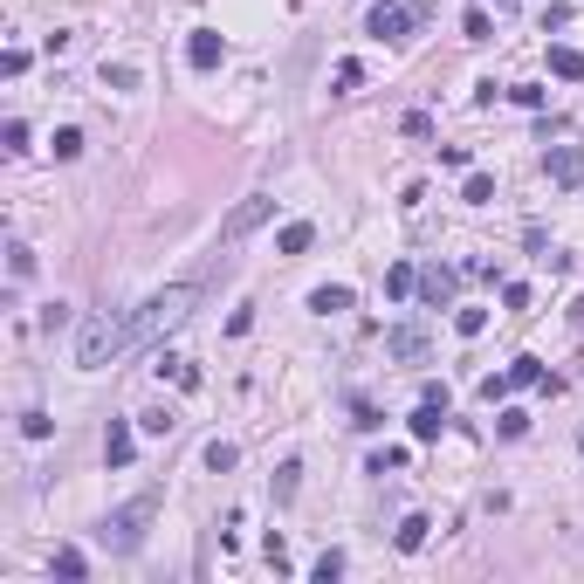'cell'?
<instances>
[{
	"instance_id": "cell-1",
	"label": "cell",
	"mask_w": 584,
	"mask_h": 584,
	"mask_svg": "<svg viewBox=\"0 0 584 584\" xmlns=\"http://www.w3.org/2000/svg\"><path fill=\"white\" fill-rule=\"evenodd\" d=\"M131 344H138L131 309H96V317L76 330V365H83V371H104V365H117Z\"/></svg>"
},
{
	"instance_id": "cell-2",
	"label": "cell",
	"mask_w": 584,
	"mask_h": 584,
	"mask_svg": "<svg viewBox=\"0 0 584 584\" xmlns=\"http://www.w3.org/2000/svg\"><path fill=\"white\" fill-rule=\"evenodd\" d=\"M200 309V282H172V289H158L152 303H138L131 309V323H138V344H158V337H172L186 317Z\"/></svg>"
},
{
	"instance_id": "cell-3",
	"label": "cell",
	"mask_w": 584,
	"mask_h": 584,
	"mask_svg": "<svg viewBox=\"0 0 584 584\" xmlns=\"http://www.w3.org/2000/svg\"><path fill=\"white\" fill-rule=\"evenodd\" d=\"M152 516H158V488H145V495H131L124 508H110L96 537H104V543H110L117 557H131V550L145 543V523H152Z\"/></svg>"
},
{
	"instance_id": "cell-4",
	"label": "cell",
	"mask_w": 584,
	"mask_h": 584,
	"mask_svg": "<svg viewBox=\"0 0 584 584\" xmlns=\"http://www.w3.org/2000/svg\"><path fill=\"white\" fill-rule=\"evenodd\" d=\"M268 220H276V200H268V193H255V200H241V206H234L227 220H220V247H241L247 234H255V227H268Z\"/></svg>"
},
{
	"instance_id": "cell-5",
	"label": "cell",
	"mask_w": 584,
	"mask_h": 584,
	"mask_svg": "<svg viewBox=\"0 0 584 584\" xmlns=\"http://www.w3.org/2000/svg\"><path fill=\"white\" fill-rule=\"evenodd\" d=\"M365 28L378 35V42H406V35H413V7H399V0H378V7L365 15Z\"/></svg>"
},
{
	"instance_id": "cell-6",
	"label": "cell",
	"mask_w": 584,
	"mask_h": 584,
	"mask_svg": "<svg viewBox=\"0 0 584 584\" xmlns=\"http://www.w3.org/2000/svg\"><path fill=\"white\" fill-rule=\"evenodd\" d=\"M543 172H550V186L578 193V186H584V152H578V145H550V152H543Z\"/></svg>"
},
{
	"instance_id": "cell-7",
	"label": "cell",
	"mask_w": 584,
	"mask_h": 584,
	"mask_svg": "<svg viewBox=\"0 0 584 584\" xmlns=\"http://www.w3.org/2000/svg\"><path fill=\"white\" fill-rule=\"evenodd\" d=\"M419 303H427V309H440V303H454V268H440V262H427V268H419Z\"/></svg>"
},
{
	"instance_id": "cell-8",
	"label": "cell",
	"mask_w": 584,
	"mask_h": 584,
	"mask_svg": "<svg viewBox=\"0 0 584 584\" xmlns=\"http://www.w3.org/2000/svg\"><path fill=\"white\" fill-rule=\"evenodd\" d=\"M131 454H138L131 419H110V427H104V461H110V468H131Z\"/></svg>"
},
{
	"instance_id": "cell-9",
	"label": "cell",
	"mask_w": 584,
	"mask_h": 584,
	"mask_svg": "<svg viewBox=\"0 0 584 584\" xmlns=\"http://www.w3.org/2000/svg\"><path fill=\"white\" fill-rule=\"evenodd\" d=\"M186 62H193V69H220V62H227V42H220L214 28H193V42H186Z\"/></svg>"
},
{
	"instance_id": "cell-10",
	"label": "cell",
	"mask_w": 584,
	"mask_h": 584,
	"mask_svg": "<svg viewBox=\"0 0 584 584\" xmlns=\"http://www.w3.org/2000/svg\"><path fill=\"white\" fill-rule=\"evenodd\" d=\"M385 351L419 365V357H427V330H419V323H399V330H385Z\"/></svg>"
},
{
	"instance_id": "cell-11",
	"label": "cell",
	"mask_w": 584,
	"mask_h": 584,
	"mask_svg": "<svg viewBox=\"0 0 584 584\" xmlns=\"http://www.w3.org/2000/svg\"><path fill=\"white\" fill-rule=\"evenodd\" d=\"M447 433V406H433V399H419V413H413V440L427 447V440H440Z\"/></svg>"
},
{
	"instance_id": "cell-12",
	"label": "cell",
	"mask_w": 584,
	"mask_h": 584,
	"mask_svg": "<svg viewBox=\"0 0 584 584\" xmlns=\"http://www.w3.org/2000/svg\"><path fill=\"white\" fill-rule=\"evenodd\" d=\"M351 303H357V296L344 289V282H323V289L309 296V309H317V317H337V309H351Z\"/></svg>"
},
{
	"instance_id": "cell-13",
	"label": "cell",
	"mask_w": 584,
	"mask_h": 584,
	"mask_svg": "<svg viewBox=\"0 0 584 584\" xmlns=\"http://www.w3.org/2000/svg\"><path fill=\"white\" fill-rule=\"evenodd\" d=\"M427 537H433V523H427V516H406V523L392 529V543H399L406 557H413V550H427Z\"/></svg>"
},
{
	"instance_id": "cell-14",
	"label": "cell",
	"mask_w": 584,
	"mask_h": 584,
	"mask_svg": "<svg viewBox=\"0 0 584 584\" xmlns=\"http://www.w3.org/2000/svg\"><path fill=\"white\" fill-rule=\"evenodd\" d=\"M550 76L584 83V48H564V42H557V48H550Z\"/></svg>"
},
{
	"instance_id": "cell-15",
	"label": "cell",
	"mask_w": 584,
	"mask_h": 584,
	"mask_svg": "<svg viewBox=\"0 0 584 584\" xmlns=\"http://www.w3.org/2000/svg\"><path fill=\"white\" fill-rule=\"evenodd\" d=\"M158 378H172V385H179V392H200V371H193V365H186V357H158Z\"/></svg>"
},
{
	"instance_id": "cell-16",
	"label": "cell",
	"mask_w": 584,
	"mask_h": 584,
	"mask_svg": "<svg viewBox=\"0 0 584 584\" xmlns=\"http://www.w3.org/2000/svg\"><path fill=\"white\" fill-rule=\"evenodd\" d=\"M309 241H317V227H309V220H289V227L276 234V247H282V255H309Z\"/></svg>"
},
{
	"instance_id": "cell-17",
	"label": "cell",
	"mask_w": 584,
	"mask_h": 584,
	"mask_svg": "<svg viewBox=\"0 0 584 584\" xmlns=\"http://www.w3.org/2000/svg\"><path fill=\"white\" fill-rule=\"evenodd\" d=\"M48 570H55L62 584H83V578H90V564H83V550H69V543H62V550H55V564H48Z\"/></svg>"
},
{
	"instance_id": "cell-18",
	"label": "cell",
	"mask_w": 584,
	"mask_h": 584,
	"mask_svg": "<svg viewBox=\"0 0 584 584\" xmlns=\"http://www.w3.org/2000/svg\"><path fill=\"white\" fill-rule=\"evenodd\" d=\"M461 200L468 206H488L495 200V179H488V172H468V179H461Z\"/></svg>"
},
{
	"instance_id": "cell-19",
	"label": "cell",
	"mask_w": 584,
	"mask_h": 584,
	"mask_svg": "<svg viewBox=\"0 0 584 584\" xmlns=\"http://www.w3.org/2000/svg\"><path fill=\"white\" fill-rule=\"evenodd\" d=\"M7 276H15V282L35 276V247H28V241H7Z\"/></svg>"
},
{
	"instance_id": "cell-20",
	"label": "cell",
	"mask_w": 584,
	"mask_h": 584,
	"mask_svg": "<svg viewBox=\"0 0 584 584\" xmlns=\"http://www.w3.org/2000/svg\"><path fill=\"white\" fill-rule=\"evenodd\" d=\"M413 289H419V268H406V262L385 268V296H413Z\"/></svg>"
},
{
	"instance_id": "cell-21",
	"label": "cell",
	"mask_w": 584,
	"mask_h": 584,
	"mask_svg": "<svg viewBox=\"0 0 584 584\" xmlns=\"http://www.w3.org/2000/svg\"><path fill=\"white\" fill-rule=\"evenodd\" d=\"M296 488H303V461H282L276 468V502H296Z\"/></svg>"
},
{
	"instance_id": "cell-22",
	"label": "cell",
	"mask_w": 584,
	"mask_h": 584,
	"mask_svg": "<svg viewBox=\"0 0 584 584\" xmlns=\"http://www.w3.org/2000/svg\"><path fill=\"white\" fill-rule=\"evenodd\" d=\"M234 461H241V447H234V440H206V468H214V475H227Z\"/></svg>"
},
{
	"instance_id": "cell-23",
	"label": "cell",
	"mask_w": 584,
	"mask_h": 584,
	"mask_svg": "<svg viewBox=\"0 0 584 584\" xmlns=\"http://www.w3.org/2000/svg\"><path fill=\"white\" fill-rule=\"evenodd\" d=\"M461 35H468V42H488V35H495L488 7H468V15H461Z\"/></svg>"
},
{
	"instance_id": "cell-24",
	"label": "cell",
	"mask_w": 584,
	"mask_h": 584,
	"mask_svg": "<svg viewBox=\"0 0 584 584\" xmlns=\"http://www.w3.org/2000/svg\"><path fill=\"white\" fill-rule=\"evenodd\" d=\"M508 378H516V392H523V385H557V378H543L537 357H516V365H508Z\"/></svg>"
},
{
	"instance_id": "cell-25",
	"label": "cell",
	"mask_w": 584,
	"mask_h": 584,
	"mask_svg": "<svg viewBox=\"0 0 584 584\" xmlns=\"http://www.w3.org/2000/svg\"><path fill=\"white\" fill-rule=\"evenodd\" d=\"M309 578H317V584H337L344 578V550H323L317 564H309Z\"/></svg>"
},
{
	"instance_id": "cell-26",
	"label": "cell",
	"mask_w": 584,
	"mask_h": 584,
	"mask_svg": "<svg viewBox=\"0 0 584 584\" xmlns=\"http://www.w3.org/2000/svg\"><path fill=\"white\" fill-rule=\"evenodd\" d=\"M48 145H55V158H83V131H76V124H62Z\"/></svg>"
},
{
	"instance_id": "cell-27",
	"label": "cell",
	"mask_w": 584,
	"mask_h": 584,
	"mask_svg": "<svg viewBox=\"0 0 584 584\" xmlns=\"http://www.w3.org/2000/svg\"><path fill=\"white\" fill-rule=\"evenodd\" d=\"M454 330H461V337H481V330H488V309H454Z\"/></svg>"
},
{
	"instance_id": "cell-28",
	"label": "cell",
	"mask_w": 584,
	"mask_h": 584,
	"mask_svg": "<svg viewBox=\"0 0 584 584\" xmlns=\"http://www.w3.org/2000/svg\"><path fill=\"white\" fill-rule=\"evenodd\" d=\"M508 392H516V378H508V371H495V378H481V399H488V406H502Z\"/></svg>"
},
{
	"instance_id": "cell-29",
	"label": "cell",
	"mask_w": 584,
	"mask_h": 584,
	"mask_svg": "<svg viewBox=\"0 0 584 584\" xmlns=\"http://www.w3.org/2000/svg\"><path fill=\"white\" fill-rule=\"evenodd\" d=\"M0 138H7V158H21V152H28V124L7 117V131H0Z\"/></svg>"
},
{
	"instance_id": "cell-30",
	"label": "cell",
	"mask_w": 584,
	"mask_h": 584,
	"mask_svg": "<svg viewBox=\"0 0 584 584\" xmlns=\"http://www.w3.org/2000/svg\"><path fill=\"white\" fill-rule=\"evenodd\" d=\"M523 433H529V413H523V406H508V413H502V440H523Z\"/></svg>"
},
{
	"instance_id": "cell-31",
	"label": "cell",
	"mask_w": 584,
	"mask_h": 584,
	"mask_svg": "<svg viewBox=\"0 0 584 584\" xmlns=\"http://www.w3.org/2000/svg\"><path fill=\"white\" fill-rule=\"evenodd\" d=\"M357 83H365V69H357V62H351V55H344V62H337V96H351V90H357Z\"/></svg>"
},
{
	"instance_id": "cell-32",
	"label": "cell",
	"mask_w": 584,
	"mask_h": 584,
	"mask_svg": "<svg viewBox=\"0 0 584 584\" xmlns=\"http://www.w3.org/2000/svg\"><path fill=\"white\" fill-rule=\"evenodd\" d=\"M21 433H28V440H48V433H55V419H48V413H21Z\"/></svg>"
},
{
	"instance_id": "cell-33",
	"label": "cell",
	"mask_w": 584,
	"mask_h": 584,
	"mask_svg": "<svg viewBox=\"0 0 584 584\" xmlns=\"http://www.w3.org/2000/svg\"><path fill=\"white\" fill-rule=\"evenodd\" d=\"M351 427L371 433V427H378V406H371V399H351Z\"/></svg>"
},
{
	"instance_id": "cell-34",
	"label": "cell",
	"mask_w": 584,
	"mask_h": 584,
	"mask_svg": "<svg viewBox=\"0 0 584 584\" xmlns=\"http://www.w3.org/2000/svg\"><path fill=\"white\" fill-rule=\"evenodd\" d=\"M104 83H117V90H131V83H138V69H131V62H104Z\"/></svg>"
},
{
	"instance_id": "cell-35",
	"label": "cell",
	"mask_w": 584,
	"mask_h": 584,
	"mask_svg": "<svg viewBox=\"0 0 584 584\" xmlns=\"http://www.w3.org/2000/svg\"><path fill=\"white\" fill-rule=\"evenodd\" d=\"M399 131H406V138H433V117H427V110H406Z\"/></svg>"
},
{
	"instance_id": "cell-36",
	"label": "cell",
	"mask_w": 584,
	"mask_h": 584,
	"mask_svg": "<svg viewBox=\"0 0 584 584\" xmlns=\"http://www.w3.org/2000/svg\"><path fill=\"white\" fill-rule=\"evenodd\" d=\"M62 323H69V303H48V309H42V330H48V337H55Z\"/></svg>"
},
{
	"instance_id": "cell-37",
	"label": "cell",
	"mask_w": 584,
	"mask_h": 584,
	"mask_svg": "<svg viewBox=\"0 0 584 584\" xmlns=\"http://www.w3.org/2000/svg\"><path fill=\"white\" fill-rule=\"evenodd\" d=\"M138 427H145V433H172V427H179V419H172V413H166V406H158V413H145V419H138Z\"/></svg>"
},
{
	"instance_id": "cell-38",
	"label": "cell",
	"mask_w": 584,
	"mask_h": 584,
	"mask_svg": "<svg viewBox=\"0 0 584 584\" xmlns=\"http://www.w3.org/2000/svg\"><path fill=\"white\" fill-rule=\"evenodd\" d=\"M516 7H523V0H495V15H516Z\"/></svg>"
}]
</instances>
